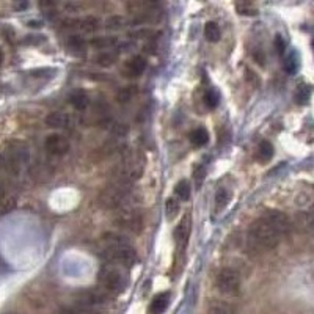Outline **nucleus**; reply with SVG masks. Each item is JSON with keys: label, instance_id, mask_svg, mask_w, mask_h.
Instances as JSON below:
<instances>
[{"label": "nucleus", "instance_id": "obj_1", "mask_svg": "<svg viewBox=\"0 0 314 314\" xmlns=\"http://www.w3.org/2000/svg\"><path fill=\"white\" fill-rule=\"evenodd\" d=\"M135 196L130 190V186H123L113 182L109 187L102 189L98 195V201L104 209H110V211H123V209L132 207V203Z\"/></svg>", "mask_w": 314, "mask_h": 314}, {"label": "nucleus", "instance_id": "obj_2", "mask_svg": "<svg viewBox=\"0 0 314 314\" xmlns=\"http://www.w3.org/2000/svg\"><path fill=\"white\" fill-rule=\"evenodd\" d=\"M143 170H145V164H143L141 157L127 154L113 168V182H118V184L123 186H130L137 179H140V176L143 175Z\"/></svg>", "mask_w": 314, "mask_h": 314}, {"label": "nucleus", "instance_id": "obj_3", "mask_svg": "<svg viewBox=\"0 0 314 314\" xmlns=\"http://www.w3.org/2000/svg\"><path fill=\"white\" fill-rule=\"evenodd\" d=\"M29 162V151L22 143H13L0 151V168L11 176H18L24 165Z\"/></svg>", "mask_w": 314, "mask_h": 314}, {"label": "nucleus", "instance_id": "obj_4", "mask_svg": "<svg viewBox=\"0 0 314 314\" xmlns=\"http://www.w3.org/2000/svg\"><path fill=\"white\" fill-rule=\"evenodd\" d=\"M248 238H250V241L255 245L263 248V250H273L283 239L281 236L261 217L256 218L250 225V228H248Z\"/></svg>", "mask_w": 314, "mask_h": 314}, {"label": "nucleus", "instance_id": "obj_5", "mask_svg": "<svg viewBox=\"0 0 314 314\" xmlns=\"http://www.w3.org/2000/svg\"><path fill=\"white\" fill-rule=\"evenodd\" d=\"M113 223L116 228H120L123 231L138 234L143 229L145 220H143V214L140 211H137L134 207H129V209H123V211L116 214V217L113 218Z\"/></svg>", "mask_w": 314, "mask_h": 314}, {"label": "nucleus", "instance_id": "obj_6", "mask_svg": "<svg viewBox=\"0 0 314 314\" xmlns=\"http://www.w3.org/2000/svg\"><path fill=\"white\" fill-rule=\"evenodd\" d=\"M99 284L107 294H118L126 287V278L116 267H104L99 272Z\"/></svg>", "mask_w": 314, "mask_h": 314}, {"label": "nucleus", "instance_id": "obj_7", "mask_svg": "<svg viewBox=\"0 0 314 314\" xmlns=\"http://www.w3.org/2000/svg\"><path fill=\"white\" fill-rule=\"evenodd\" d=\"M215 284L218 291L225 295H238L241 291V275L234 269H221L217 275Z\"/></svg>", "mask_w": 314, "mask_h": 314}, {"label": "nucleus", "instance_id": "obj_8", "mask_svg": "<svg viewBox=\"0 0 314 314\" xmlns=\"http://www.w3.org/2000/svg\"><path fill=\"white\" fill-rule=\"evenodd\" d=\"M261 218H264V220L267 221V223L281 236V238L287 236V234L291 232V229H292V223H291L289 217H287L286 214H283L281 211H275V209H267V211L263 212Z\"/></svg>", "mask_w": 314, "mask_h": 314}, {"label": "nucleus", "instance_id": "obj_9", "mask_svg": "<svg viewBox=\"0 0 314 314\" xmlns=\"http://www.w3.org/2000/svg\"><path fill=\"white\" fill-rule=\"evenodd\" d=\"M104 253H106V258L110 261V263L120 264L124 267H130L137 259V253H135L132 245L121 247V248H107Z\"/></svg>", "mask_w": 314, "mask_h": 314}, {"label": "nucleus", "instance_id": "obj_10", "mask_svg": "<svg viewBox=\"0 0 314 314\" xmlns=\"http://www.w3.org/2000/svg\"><path fill=\"white\" fill-rule=\"evenodd\" d=\"M109 300V294L104 289H87L82 291L81 294H77V305L84 306V308H90L95 309L96 306L104 305Z\"/></svg>", "mask_w": 314, "mask_h": 314}, {"label": "nucleus", "instance_id": "obj_11", "mask_svg": "<svg viewBox=\"0 0 314 314\" xmlns=\"http://www.w3.org/2000/svg\"><path fill=\"white\" fill-rule=\"evenodd\" d=\"M44 148L52 155H64L69 151L71 145H69V140L64 135L50 134V135H47V138L44 141Z\"/></svg>", "mask_w": 314, "mask_h": 314}, {"label": "nucleus", "instance_id": "obj_12", "mask_svg": "<svg viewBox=\"0 0 314 314\" xmlns=\"http://www.w3.org/2000/svg\"><path fill=\"white\" fill-rule=\"evenodd\" d=\"M190 232H192V218H190L189 214H186L184 217H182L179 226L175 231V239H176V242L181 248H184L187 245Z\"/></svg>", "mask_w": 314, "mask_h": 314}, {"label": "nucleus", "instance_id": "obj_13", "mask_svg": "<svg viewBox=\"0 0 314 314\" xmlns=\"http://www.w3.org/2000/svg\"><path fill=\"white\" fill-rule=\"evenodd\" d=\"M46 124L49 127H54V129H66V127H71L72 120H71V116L68 113H63V112H50L46 116Z\"/></svg>", "mask_w": 314, "mask_h": 314}, {"label": "nucleus", "instance_id": "obj_14", "mask_svg": "<svg viewBox=\"0 0 314 314\" xmlns=\"http://www.w3.org/2000/svg\"><path fill=\"white\" fill-rule=\"evenodd\" d=\"M146 66H148L146 58L141 57V55H135L126 63L124 72L127 74V77H138V75H141L143 72H145Z\"/></svg>", "mask_w": 314, "mask_h": 314}, {"label": "nucleus", "instance_id": "obj_15", "mask_svg": "<svg viewBox=\"0 0 314 314\" xmlns=\"http://www.w3.org/2000/svg\"><path fill=\"white\" fill-rule=\"evenodd\" d=\"M102 242L107 248H121V247H129L130 241L127 236L120 234V232H106L102 236Z\"/></svg>", "mask_w": 314, "mask_h": 314}, {"label": "nucleus", "instance_id": "obj_16", "mask_svg": "<svg viewBox=\"0 0 314 314\" xmlns=\"http://www.w3.org/2000/svg\"><path fill=\"white\" fill-rule=\"evenodd\" d=\"M68 49L71 50V54L84 57L87 54V41L81 35H71L66 41Z\"/></svg>", "mask_w": 314, "mask_h": 314}, {"label": "nucleus", "instance_id": "obj_17", "mask_svg": "<svg viewBox=\"0 0 314 314\" xmlns=\"http://www.w3.org/2000/svg\"><path fill=\"white\" fill-rule=\"evenodd\" d=\"M69 104L75 110L82 112L90 106V98L84 90H75L69 95Z\"/></svg>", "mask_w": 314, "mask_h": 314}, {"label": "nucleus", "instance_id": "obj_18", "mask_svg": "<svg viewBox=\"0 0 314 314\" xmlns=\"http://www.w3.org/2000/svg\"><path fill=\"white\" fill-rule=\"evenodd\" d=\"M118 44V39L115 36H96L90 41V46L95 47V49H99L102 52H106L112 47H115Z\"/></svg>", "mask_w": 314, "mask_h": 314}, {"label": "nucleus", "instance_id": "obj_19", "mask_svg": "<svg viewBox=\"0 0 314 314\" xmlns=\"http://www.w3.org/2000/svg\"><path fill=\"white\" fill-rule=\"evenodd\" d=\"M275 154V149H273V145L270 141L264 140V141H261L258 148H256V159L259 162H269L272 157Z\"/></svg>", "mask_w": 314, "mask_h": 314}, {"label": "nucleus", "instance_id": "obj_20", "mask_svg": "<svg viewBox=\"0 0 314 314\" xmlns=\"http://www.w3.org/2000/svg\"><path fill=\"white\" fill-rule=\"evenodd\" d=\"M168 298H170V295L167 292H162L159 295H155L152 298L151 305H149V312L151 314H164V311L168 306Z\"/></svg>", "mask_w": 314, "mask_h": 314}, {"label": "nucleus", "instance_id": "obj_21", "mask_svg": "<svg viewBox=\"0 0 314 314\" xmlns=\"http://www.w3.org/2000/svg\"><path fill=\"white\" fill-rule=\"evenodd\" d=\"M164 207H165V218H167L168 221L175 220V218L179 215L181 204H179V201L175 198V196H170V198H167Z\"/></svg>", "mask_w": 314, "mask_h": 314}, {"label": "nucleus", "instance_id": "obj_22", "mask_svg": "<svg viewBox=\"0 0 314 314\" xmlns=\"http://www.w3.org/2000/svg\"><path fill=\"white\" fill-rule=\"evenodd\" d=\"M190 141H192L193 146H198V148L207 145V141H209L207 130L204 127H196L195 130H192V132H190Z\"/></svg>", "mask_w": 314, "mask_h": 314}, {"label": "nucleus", "instance_id": "obj_23", "mask_svg": "<svg viewBox=\"0 0 314 314\" xmlns=\"http://www.w3.org/2000/svg\"><path fill=\"white\" fill-rule=\"evenodd\" d=\"M137 95V87L135 85H126V87H121L118 90L116 93V101L120 104H127L129 101H132Z\"/></svg>", "mask_w": 314, "mask_h": 314}, {"label": "nucleus", "instance_id": "obj_24", "mask_svg": "<svg viewBox=\"0 0 314 314\" xmlns=\"http://www.w3.org/2000/svg\"><path fill=\"white\" fill-rule=\"evenodd\" d=\"M298 66H300V60H298L297 52L291 50L289 54L284 57V71L287 74H295L298 71Z\"/></svg>", "mask_w": 314, "mask_h": 314}, {"label": "nucleus", "instance_id": "obj_25", "mask_svg": "<svg viewBox=\"0 0 314 314\" xmlns=\"http://www.w3.org/2000/svg\"><path fill=\"white\" fill-rule=\"evenodd\" d=\"M220 27H218V24L214 22V21H209L206 22L204 25V36L209 43H217L218 39H220Z\"/></svg>", "mask_w": 314, "mask_h": 314}, {"label": "nucleus", "instance_id": "obj_26", "mask_svg": "<svg viewBox=\"0 0 314 314\" xmlns=\"http://www.w3.org/2000/svg\"><path fill=\"white\" fill-rule=\"evenodd\" d=\"M231 195L226 189H218L215 193V214H220L228 206Z\"/></svg>", "mask_w": 314, "mask_h": 314}, {"label": "nucleus", "instance_id": "obj_27", "mask_svg": "<svg viewBox=\"0 0 314 314\" xmlns=\"http://www.w3.org/2000/svg\"><path fill=\"white\" fill-rule=\"evenodd\" d=\"M99 27H101V22L95 16H87V18L81 19V25H78V29H82L84 32H88V33H93V32L99 30Z\"/></svg>", "mask_w": 314, "mask_h": 314}, {"label": "nucleus", "instance_id": "obj_28", "mask_svg": "<svg viewBox=\"0 0 314 314\" xmlns=\"http://www.w3.org/2000/svg\"><path fill=\"white\" fill-rule=\"evenodd\" d=\"M190 184H189V181L186 179H182L179 181L176 187H175V195H176V198L182 200V201H187L190 198Z\"/></svg>", "mask_w": 314, "mask_h": 314}, {"label": "nucleus", "instance_id": "obj_29", "mask_svg": "<svg viewBox=\"0 0 314 314\" xmlns=\"http://www.w3.org/2000/svg\"><path fill=\"white\" fill-rule=\"evenodd\" d=\"M116 58H118V55L115 54V52L106 50V52H101V54L96 57V63L99 64V66L109 68V66H112V64L116 61Z\"/></svg>", "mask_w": 314, "mask_h": 314}, {"label": "nucleus", "instance_id": "obj_30", "mask_svg": "<svg viewBox=\"0 0 314 314\" xmlns=\"http://www.w3.org/2000/svg\"><path fill=\"white\" fill-rule=\"evenodd\" d=\"M207 314H234L232 306L223 302H212L207 308Z\"/></svg>", "mask_w": 314, "mask_h": 314}, {"label": "nucleus", "instance_id": "obj_31", "mask_svg": "<svg viewBox=\"0 0 314 314\" xmlns=\"http://www.w3.org/2000/svg\"><path fill=\"white\" fill-rule=\"evenodd\" d=\"M311 96V87L308 85H300L295 91V101L298 104H306Z\"/></svg>", "mask_w": 314, "mask_h": 314}, {"label": "nucleus", "instance_id": "obj_32", "mask_svg": "<svg viewBox=\"0 0 314 314\" xmlns=\"http://www.w3.org/2000/svg\"><path fill=\"white\" fill-rule=\"evenodd\" d=\"M126 25V19L121 16H112L106 21V27L109 30H121Z\"/></svg>", "mask_w": 314, "mask_h": 314}, {"label": "nucleus", "instance_id": "obj_33", "mask_svg": "<svg viewBox=\"0 0 314 314\" xmlns=\"http://www.w3.org/2000/svg\"><path fill=\"white\" fill-rule=\"evenodd\" d=\"M236 10H238L239 15H244V16H253V15H258L256 7H253L252 4H247V2L236 4Z\"/></svg>", "mask_w": 314, "mask_h": 314}, {"label": "nucleus", "instance_id": "obj_34", "mask_svg": "<svg viewBox=\"0 0 314 314\" xmlns=\"http://www.w3.org/2000/svg\"><path fill=\"white\" fill-rule=\"evenodd\" d=\"M204 104L207 109H215L218 106V96L214 90H207L204 93Z\"/></svg>", "mask_w": 314, "mask_h": 314}, {"label": "nucleus", "instance_id": "obj_35", "mask_svg": "<svg viewBox=\"0 0 314 314\" xmlns=\"http://www.w3.org/2000/svg\"><path fill=\"white\" fill-rule=\"evenodd\" d=\"M60 314H96V312H95V309H90V308H84V306L75 305L74 308L63 309Z\"/></svg>", "mask_w": 314, "mask_h": 314}, {"label": "nucleus", "instance_id": "obj_36", "mask_svg": "<svg viewBox=\"0 0 314 314\" xmlns=\"http://www.w3.org/2000/svg\"><path fill=\"white\" fill-rule=\"evenodd\" d=\"M193 178H195V181H196V186H201V182H203V179H204V170L201 168V167H196L195 168V172H193Z\"/></svg>", "mask_w": 314, "mask_h": 314}, {"label": "nucleus", "instance_id": "obj_37", "mask_svg": "<svg viewBox=\"0 0 314 314\" xmlns=\"http://www.w3.org/2000/svg\"><path fill=\"white\" fill-rule=\"evenodd\" d=\"M112 132H113V135H116V137H123V135H126V132H127V127H126L124 124H113Z\"/></svg>", "mask_w": 314, "mask_h": 314}, {"label": "nucleus", "instance_id": "obj_38", "mask_svg": "<svg viewBox=\"0 0 314 314\" xmlns=\"http://www.w3.org/2000/svg\"><path fill=\"white\" fill-rule=\"evenodd\" d=\"M275 47H277L278 54H284V50H286V41H284V38L281 35H277V39H275Z\"/></svg>", "mask_w": 314, "mask_h": 314}, {"label": "nucleus", "instance_id": "obj_39", "mask_svg": "<svg viewBox=\"0 0 314 314\" xmlns=\"http://www.w3.org/2000/svg\"><path fill=\"white\" fill-rule=\"evenodd\" d=\"M2 63H4V52L0 50V64H2Z\"/></svg>", "mask_w": 314, "mask_h": 314}, {"label": "nucleus", "instance_id": "obj_40", "mask_svg": "<svg viewBox=\"0 0 314 314\" xmlns=\"http://www.w3.org/2000/svg\"><path fill=\"white\" fill-rule=\"evenodd\" d=\"M311 44H312V50H314V38H312V43Z\"/></svg>", "mask_w": 314, "mask_h": 314}]
</instances>
